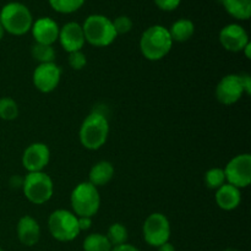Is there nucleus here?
Segmentation results:
<instances>
[{"mask_svg":"<svg viewBox=\"0 0 251 251\" xmlns=\"http://www.w3.org/2000/svg\"><path fill=\"white\" fill-rule=\"evenodd\" d=\"M109 135V122L103 113L93 110L82 122L78 131L80 142L85 149L96 151L104 146Z\"/></svg>","mask_w":251,"mask_h":251,"instance_id":"obj_1","label":"nucleus"},{"mask_svg":"<svg viewBox=\"0 0 251 251\" xmlns=\"http://www.w3.org/2000/svg\"><path fill=\"white\" fill-rule=\"evenodd\" d=\"M172 47L173 41L168 28L161 25L149 27L140 38V50L147 60H161L171 51Z\"/></svg>","mask_w":251,"mask_h":251,"instance_id":"obj_2","label":"nucleus"},{"mask_svg":"<svg viewBox=\"0 0 251 251\" xmlns=\"http://www.w3.org/2000/svg\"><path fill=\"white\" fill-rule=\"evenodd\" d=\"M0 24L5 32L12 36H24L31 31L33 17L31 11L22 2H7L0 10Z\"/></svg>","mask_w":251,"mask_h":251,"instance_id":"obj_3","label":"nucleus"},{"mask_svg":"<svg viewBox=\"0 0 251 251\" xmlns=\"http://www.w3.org/2000/svg\"><path fill=\"white\" fill-rule=\"evenodd\" d=\"M86 42L95 47H108L118 37L113 21L104 15H90L82 25Z\"/></svg>","mask_w":251,"mask_h":251,"instance_id":"obj_4","label":"nucleus"},{"mask_svg":"<svg viewBox=\"0 0 251 251\" xmlns=\"http://www.w3.org/2000/svg\"><path fill=\"white\" fill-rule=\"evenodd\" d=\"M71 207L77 217H91L97 215L100 206V196L98 188L88 181H83L75 186L70 196Z\"/></svg>","mask_w":251,"mask_h":251,"instance_id":"obj_5","label":"nucleus"},{"mask_svg":"<svg viewBox=\"0 0 251 251\" xmlns=\"http://www.w3.org/2000/svg\"><path fill=\"white\" fill-rule=\"evenodd\" d=\"M22 190L29 202L34 205H43L53 196L54 184L47 173L34 172L28 173L24 178Z\"/></svg>","mask_w":251,"mask_h":251,"instance_id":"obj_6","label":"nucleus"},{"mask_svg":"<svg viewBox=\"0 0 251 251\" xmlns=\"http://www.w3.org/2000/svg\"><path fill=\"white\" fill-rule=\"evenodd\" d=\"M48 228L51 237L58 242H73L80 234L77 216L68 210H55L50 213Z\"/></svg>","mask_w":251,"mask_h":251,"instance_id":"obj_7","label":"nucleus"},{"mask_svg":"<svg viewBox=\"0 0 251 251\" xmlns=\"http://www.w3.org/2000/svg\"><path fill=\"white\" fill-rule=\"evenodd\" d=\"M144 239L150 247L158 248L171 238V223L163 213H152L146 218L142 227Z\"/></svg>","mask_w":251,"mask_h":251,"instance_id":"obj_8","label":"nucleus"},{"mask_svg":"<svg viewBox=\"0 0 251 251\" xmlns=\"http://www.w3.org/2000/svg\"><path fill=\"white\" fill-rule=\"evenodd\" d=\"M225 171L226 181L238 189L248 188L251 183V156L242 153L227 163Z\"/></svg>","mask_w":251,"mask_h":251,"instance_id":"obj_9","label":"nucleus"},{"mask_svg":"<svg viewBox=\"0 0 251 251\" xmlns=\"http://www.w3.org/2000/svg\"><path fill=\"white\" fill-rule=\"evenodd\" d=\"M61 78V69L55 63L39 64L33 71L32 81L34 87L43 93L53 92Z\"/></svg>","mask_w":251,"mask_h":251,"instance_id":"obj_10","label":"nucleus"},{"mask_svg":"<svg viewBox=\"0 0 251 251\" xmlns=\"http://www.w3.org/2000/svg\"><path fill=\"white\" fill-rule=\"evenodd\" d=\"M244 95L240 75L237 74H229L225 76L218 82L216 87V98L220 103L225 105H232L237 103Z\"/></svg>","mask_w":251,"mask_h":251,"instance_id":"obj_11","label":"nucleus"},{"mask_svg":"<svg viewBox=\"0 0 251 251\" xmlns=\"http://www.w3.org/2000/svg\"><path fill=\"white\" fill-rule=\"evenodd\" d=\"M50 161L49 147L43 142L31 144L22 154V166L28 173L43 172Z\"/></svg>","mask_w":251,"mask_h":251,"instance_id":"obj_12","label":"nucleus"},{"mask_svg":"<svg viewBox=\"0 0 251 251\" xmlns=\"http://www.w3.org/2000/svg\"><path fill=\"white\" fill-rule=\"evenodd\" d=\"M220 42L226 50L233 53L243 51V49L250 43L248 32L238 24H229L223 27L220 32Z\"/></svg>","mask_w":251,"mask_h":251,"instance_id":"obj_13","label":"nucleus"},{"mask_svg":"<svg viewBox=\"0 0 251 251\" xmlns=\"http://www.w3.org/2000/svg\"><path fill=\"white\" fill-rule=\"evenodd\" d=\"M58 41L60 42V46L63 47L64 50L68 51L69 54L82 50L86 43L82 26L77 22H68L59 31Z\"/></svg>","mask_w":251,"mask_h":251,"instance_id":"obj_14","label":"nucleus"},{"mask_svg":"<svg viewBox=\"0 0 251 251\" xmlns=\"http://www.w3.org/2000/svg\"><path fill=\"white\" fill-rule=\"evenodd\" d=\"M58 24L50 17H41L36 20L31 27L32 36H33L36 43L46 44V46H53L59 38Z\"/></svg>","mask_w":251,"mask_h":251,"instance_id":"obj_15","label":"nucleus"},{"mask_svg":"<svg viewBox=\"0 0 251 251\" xmlns=\"http://www.w3.org/2000/svg\"><path fill=\"white\" fill-rule=\"evenodd\" d=\"M16 233L21 244L26 245V247H33L39 242L41 227L33 217L26 215L20 218L16 227Z\"/></svg>","mask_w":251,"mask_h":251,"instance_id":"obj_16","label":"nucleus"},{"mask_svg":"<svg viewBox=\"0 0 251 251\" xmlns=\"http://www.w3.org/2000/svg\"><path fill=\"white\" fill-rule=\"evenodd\" d=\"M216 202L218 207L225 211L235 210L242 202V193L240 189L226 183L216 190Z\"/></svg>","mask_w":251,"mask_h":251,"instance_id":"obj_17","label":"nucleus"},{"mask_svg":"<svg viewBox=\"0 0 251 251\" xmlns=\"http://www.w3.org/2000/svg\"><path fill=\"white\" fill-rule=\"evenodd\" d=\"M114 176V167L110 162L100 161L96 163L91 168L90 174H88V183L95 185L96 188L104 186L109 183Z\"/></svg>","mask_w":251,"mask_h":251,"instance_id":"obj_18","label":"nucleus"},{"mask_svg":"<svg viewBox=\"0 0 251 251\" xmlns=\"http://www.w3.org/2000/svg\"><path fill=\"white\" fill-rule=\"evenodd\" d=\"M235 20L247 21L251 16V0H218Z\"/></svg>","mask_w":251,"mask_h":251,"instance_id":"obj_19","label":"nucleus"},{"mask_svg":"<svg viewBox=\"0 0 251 251\" xmlns=\"http://www.w3.org/2000/svg\"><path fill=\"white\" fill-rule=\"evenodd\" d=\"M173 42H186L195 33V25L189 19H179L168 28Z\"/></svg>","mask_w":251,"mask_h":251,"instance_id":"obj_20","label":"nucleus"},{"mask_svg":"<svg viewBox=\"0 0 251 251\" xmlns=\"http://www.w3.org/2000/svg\"><path fill=\"white\" fill-rule=\"evenodd\" d=\"M83 251H112L113 247L104 234L92 233L83 240Z\"/></svg>","mask_w":251,"mask_h":251,"instance_id":"obj_21","label":"nucleus"},{"mask_svg":"<svg viewBox=\"0 0 251 251\" xmlns=\"http://www.w3.org/2000/svg\"><path fill=\"white\" fill-rule=\"evenodd\" d=\"M32 58L39 64L54 63L55 59V50L53 46H46V44L34 43L31 48Z\"/></svg>","mask_w":251,"mask_h":251,"instance_id":"obj_22","label":"nucleus"},{"mask_svg":"<svg viewBox=\"0 0 251 251\" xmlns=\"http://www.w3.org/2000/svg\"><path fill=\"white\" fill-rule=\"evenodd\" d=\"M107 239L109 240V243L112 244V247H118V245L125 244L127 242V229L124 225L122 223H113L109 228H108L107 232Z\"/></svg>","mask_w":251,"mask_h":251,"instance_id":"obj_23","label":"nucleus"},{"mask_svg":"<svg viewBox=\"0 0 251 251\" xmlns=\"http://www.w3.org/2000/svg\"><path fill=\"white\" fill-rule=\"evenodd\" d=\"M86 0H49L51 9L59 14H73L82 7Z\"/></svg>","mask_w":251,"mask_h":251,"instance_id":"obj_24","label":"nucleus"},{"mask_svg":"<svg viewBox=\"0 0 251 251\" xmlns=\"http://www.w3.org/2000/svg\"><path fill=\"white\" fill-rule=\"evenodd\" d=\"M19 117V105L10 97L0 98V119L14 120Z\"/></svg>","mask_w":251,"mask_h":251,"instance_id":"obj_25","label":"nucleus"},{"mask_svg":"<svg viewBox=\"0 0 251 251\" xmlns=\"http://www.w3.org/2000/svg\"><path fill=\"white\" fill-rule=\"evenodd\" d=\"M206 186L211 190H217L221 186L226 184V176L225 171L222 168H211L205 173Z\"/></svg>","mask_w":251,"mask_h":251,"instance_id":"obj_26","label":"nucleus"},{"mask_svg":"<svg viewBox=\"0 0 251 251\" xmlns=\"http://www.w3.org/2000/svg\"><path fill=\"white\" fill-rule=\"evenodd\" d=\"M113 26H114L115 32L117 34H126L131 31L132 28V21L129 16H125V15H122V16H118L117 19L113 21Z\"/></svg>","mask_w":251,"mask_h":251,"instance_id":"obj_27","label":"nucleus"},{"mask_svg":"<svg viewBox=\"0 0 251 251\" xmlns=\"http://www.w3.org/2000/svg\"><path fill=\"white\" fill-rule=\"evenodd\" d=\"M69 65L74 70H81L86 66L87 64V58H86L85 53H82V50L74 51V53L69 54Z\"/></svg>","mask_w":251,"mask_h":251,"instance_id":"obj_28","label":"nucleus"},{"mask_svg":"<svg viewBox=\"0 0 251 251\" xmlns=\"http://www.w3.org/2000/svg\"><path fill=\"white\" fill-rule=\"evenodd\" d=\"M181 0H154V4L162 11H174L179 7Z\"/></svg>","mask_w":251,"mask_h":251,"instance_id":"obj_29","label":"nucleus"},{"mask_svg":"<svg viewBox=\"0 0 251 251\" xmlns=\"http://www.w3.org/2000/svg\"><path fill=\"white\" fill-rule=\"evenodd\" d=\"M240 80H242L243 88H244V93L250 95L251 93V77L249 74H242L240 75Z\"/></svg>","mask_w":251,"mask_h":251,"instance_id":"obj_30","label":"nucleus"},{"mask_svg":"<svg viewBox=\"0 0 251 251\" xmlns=\"http://www.w3.org/2000/svg\"><path fill=\"white\" fill-rule=\"evenodd\" d=\"M78 222V228L81 230H88L92 226V218L91 217H77Z\"/></svg>","mask_w":251,"mask_h":251,"instance_id":"obj_31","label":"nucleus"},{"mask_svg":"<svg viewBox=\"0 0 251 251\" xmlns=\"http://www.w3.org/2000/svg\"><path fill=\"white\" fill-rule=\"evenodd\" d=\"M112 251H140V250L137 249L136 247H134V245L127 244V243H125V244H122V245H118V247H114L112 249Z\"/></svg>","mask_w":251,"mask_h":251,"instance_id":"obj_32","label":"nucleus"},{"mask_svg":"<svg viewBox=\"0 0 251 251\" xmlns=\"http://www.w3.org/2000/svg\"><path fill=\"white\" fill-rule=\"evenodd\" d=\"M22 184H24V178L19 176H14L11 179H10V185L14 189H22Z\"/></svg>","mask_w":251,"mask_h":251,"instance_id":"obj_33","label":"nucleus"},{"mask_svg":"<svg viewBox=\"0 0 251 251\" xmlns=\"http://www.w3.org/2000/svg\"><path fill=\"white\" fill-rule=\"evenodd\" d=\"M158 251H176V248H174L173 244H171L169 242L164 243V244H162L161 247L157 248Z\"/></svg>","mask_w":251,"mask_h":251,"instance_id":"obj_34","label":"nucleus"},{"mask_svg":"<svg viewBox=\"0 0 251 251\" xmlns=\"http://www.w3.org/2000/svg\"><path fill=\"white\" fill-rule=\"evenodd\" d=\"M250 50H251V43L248 44V46L245 47L244 49H243V51H244V54H245V56H247V59H250L251 58Z\"/></svg>","mask_w":251,"mask_h":251,"instance_id":"obj_35","label":"nucleus"},{"mask_svg":"<svg viewBox=\"0 0 251 251\" xmlns=\"http://www.w3.org/2000/svg\"><path fill=\"white\" fill-rule=\"evenodd\" d=\"M4 34H5V29H4V27H2V25L0 24V41H1V39H2Z\"/></svg>","mask_w":251,"mask_h":251,"instance_id":"obj_36","label":"nucleus"},{"mask_svg":"<svg viewBox=\"0 0 251 251\" xmlns=\"http://www.w3.org/2000/svg\"><path fill=\"white\" fill-rule=\"evenodd\" d=\"M225 251H239V250H237V249H233V248H228V249H226Z\"/></svg>","mask_w":251,"mask_h":251,"instance_id":"obj_37","label":"nucleus"},{"mask_svg":"<svg viewBox=\"0 0 251 251\" xmlns=\"http://www.w3.org/2000/svg\"><path fill=\"white\" fill-rule=\"evenodd\" d=\"M0 251H4V250H2V249H1V248H0Z\"/></svg>","mask_w":251,"mask_h":251,"instance_id":"obj_38","label":"nucleus"}]
</instances>
